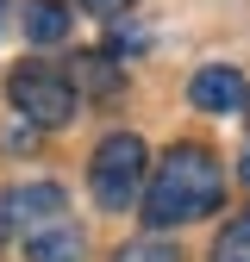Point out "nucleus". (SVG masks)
<instances>
[{
    "instance_id": "nucleus-6",
    "label": "nucleus",
    "mask_w": 250,
    "mask_h": 262,
    "mask_svg": "<svg viewBox=\"0 0 250 262\" xmlns=\"http://www.w3.org/2000/svg\"><path fill=\"white\" fill-rule=\"evenodd\" d=\"M19 25H25L31 44H62L69 25H75V13L62 7V0H25V7H19Z\"/></svg>"
},
{
    "instance_id": "nucleus-11",
    "label": "nucleus",
    "mask_w": 250,
    "mask_h": 262,
    "mask_svg": "<svg viewBox=\"0 0 250 262\" xmlns=\"http://www.w3.org/2000/svg\"><path fill=\"white\" fill-rule=\"evenodd\" d=\"M75 7H88V13H119V7H132V0H75Z\"/></svg>"
},
{
    "instance_id": "nucleus-1",
    "label": "nucleus",
    "mask_w": 250,
    "mask_h": 262,
    "mask_svg": "<svg viewBox=\"0 0 250 262\" xmlns=\"http://www.w3.org/2000/svg\"><path fill=\"white\" fill-rule=\"evenodd\" d=\"M219 193H225V169H219V156L200 150V144H175L163 162H156V175L144 181V219L163 231V225H194L219 206Z\"/></svg>"
},
{
    "instance_id": "nucleus-2",
    "label": "nucleus",
    "mask_w": 250,
    "mask_h": 262,
    "mask_svg": "<svg viewBox=\"0 0 250 262\" xmlns=\"http://www.w3.org/2000/svg\"><path fill=\"white\" fill-rule=\"evenodd\" d=\"M88 187H94V200L107 212H132V200L144 193V138L138 131H113V138L94 144Z\"/></svg>"
},
{
    "instance_id": "nucleus-13",
    "label": "nucleus",
    "mask_w": 250,
    "mask_h": 262,
    "mask_svg": "<svg viewBox=\"0 0 250 262\" xmlns=\"http://www.w3.org/2000/svg\"><path fill=\"white\" fill-rule=\"evenodd\" d=\"M238 162H244V181H250V150H244V156H238Z\"/></svg>"
},
{
    "instance_id": "nucleus-4",
    "label": "nucleus",
    "mask_w": 250,
    "mask_h": 262,
    "mask_svg": "<svg viewBox=\"0 0 250 262\" xmlns=\"http://www.w3.org/2000/svg\"><path fill=\"white\" fill-rule=\"evenodd\" d=\"M62 206H69V193H62L56 181L7 187V193H0V237H7V231H44V225L62 219Z\"/></svg>"
},
{
    "instance_id": "nucleus-3",
    "label": "nucleus",
    "mask_w": 250,
    "mask_h": 262,
    "mask_svg": "<svg viewBox=\"0 0 250 262\" xmlns=\"http://www.w3.org/2000/svg\"><path fill=\"white\" fill-rule=\"evenodd\" d=\"M7 94H13V106H19V113H25L31 125H44V131L69 125V119H75V106H81L75 81L62 75V69H44V62H31V69H19V75L7 81Z\"/></svg>"
},
{
    "instance_id": "nucleus-10",
    "label": "nucleus",
    "mask_w": 250,
    "mask_h": 262,
    "mask_svg": "<svg viewBox=\"0 0 250 262\" xmlns=\"http://www.w3.org/2000/svg\"><path fill=\"white\" fill-rule=\"evenodd\" d=\"M213 262H250V237L238 231V225H232L225 237H219V250H213Z\"/></svg>"
},
{
    "instance_id": "nucleus-14",
    "label": "nucleus",
    "mask_w": 250,
    "mask_h": 262,
    "mask_svg": "<svg viewBox=\"0 0 250 262\" xmlns=\"http://www.w3.org/2000/svg\"><path fill=\"white\" fill-rule=\"evenodd\" d=\"M0 13H7V0H0Z\"/></svg>"
},
{
    "instance_id": "nucleus-5",
    "label": "nucleus",
    "mask_w": 250,
    "mask_h": 262,
    "mask_svg": "<svg viewBox=\"0 0 250 262\" xmlns=\"http://www.w3.org/2000/svg\"><path fill=\"white\" fill-rule=\"evenodd\" d=\"M187 100H194L200 113H244V100H250V88H244V75L232 69V62H213V69H200L194 81H187Z\"/></svg>"
},
{
    "instance_id": "nucleus-7",
    "label": "nucleus",
    "mask_w": 250,
    "mask_h": 262,
    "mask_svg": "<svg viewBox=\"0 0 250 262\" xmlns=\"http://www.w3.org/2000/svg\"><path fill=\"white\" fill-rule=\"evenodd\" d=\"M25 262H81V231L75 225H44V231L25 237Z\"/></svg>"
},
{
    "instance_id": "nucleus-8",
    "label": "nucleus",
    "mask_w": 250,
    "mask_h": 262,
    "mask_svg": "<svg viewBox=\"0 0 250 262\" xmlns=\"http://www.w3.org/2000/svg\"><path fill=\"white\" fill-rule=\"evenodd\" d=\"M113 262H181V250L169 237H132V244H119Z\"/></svg>"
},
{
    "instance_id": "nucleus-12",
    "label": "nucleus",
    "mask_w": 250,
    "mask_h": 262,
    "mask_svg": "<svg viewBox=\"0 0 250 262\" xmlns=\"http://www.w3.org/2000/svg\"><path fill=\"white\" fill-rule=\"evenodd\" d=\"M238 231H244V237H250V212H244V219H238Z\"/></svg>"
},
{
    "instance_id": "nucleus-9",
    "label": "nucleus",
    "mask_w": 250,
    "mask_h": 262,
    "mask_svg": "<svg viewBox=\"0 0 250 262\" xmlns=\"http://www.w3.org/2000/svg\"><path fill=\"white\" fill-rule=\"evenodd\" d=\"M75 75H81L94 94H113V88H119V69H113L107 56H75Z\"/></svg>"
}]
</instances>
